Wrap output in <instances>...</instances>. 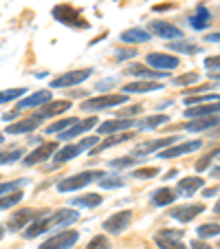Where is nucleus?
<instances>
[{
  "label": "nucleus",
  "instance_id": "nucleus-9",
  "mask_svg": "<svg viewBox=\"0 0 220 249\" xmlns=\"http://www.w3.org/2000/svg\"><path fill=\"white\" fill-rule=\"evenodd\" d=\"M57 152V143H53V141H47V143H42V146H38L33 152H29L27 157H24L22 163L24 165H35L40 163V161H47L51 155H55Z\"/></svg>",
  "mask_w": 220,
  "mask_h": 249
},
{
  "label": "nucleus",
  "instance_id": "nucleus-19",
  "mask_svg": "<svg viewBox=\"0 0 220 249\" xmlns=\"http://www.w3.org/2000/svg\"><path fill=\"white\" fill-rule=\"evenodd\" d=\"M93 126H97V119L88 117V119H84V122H77L73 128L60 132V135H62V139H64V141H68V139H73V137H80V135H84V132H88Z\"/></svg>",
  "mask_w": 220,
  "mask_h": 249
},
{
  "label": "nucleus",
  "instance_id": "nucleus-10",
  "mask_svg": "<svg viewBox=\"0 0 220 249\" xmlns=\"http://www.w3.org/2000/svg\"><path fill=\"white\" fill-rule=\"evenodd\" d=\"M169 143H176V137H168V139H154V141H145V143H139V146L132 150V155H135V157L152 155V152L161 150V148H168Z\"/></svg>",
  "mask_w": 220,
  "mask_h": 249
},
{
  "label": "nucleus",
  "instance_id": "nucleus-23",
  "mask_svg": "<svg viewBox=\"0 0 220 249\" xmlns=\"http://www.w3.org/2000/svg\"><path fill=\"white\" fill-rule=\"evenodd\" d=\"M209 22H211V14H209V9H207V7H203V5L198 7L196 14L189 18V24H192L194 29H198V31H201V29H207V27H209Z\"/></svg>",
  "mask_w": 220,
  "mask_h": 249
},
{
  "label": "nucleus",
  "instance_id": "nucleus-28",
  "mask_svg": "<svg viewBox=\"0 0 220 249\" xmlns=\"http://www.w3.org/2000/svg\"><path fill=\"white\" fill-rule=\"evenodd\" d=\"M126 73H128V75L145 77V80H154V77H163V75H168V73H156V71H150V69H145V66H139V64L128 66Z\"/></svg>",
  "mask_w": 220,
  "mask_h": 249
},
{
  "label": "nucleus",
  "instance_id": "nucleus-48",
  "mask_svg": "<svg viewBox=\"0 0 220 249\" xmlns=\"http://www.w3.org/2000/svg\"><path fill=\"white\" fill-rule=\"evenodd\" d=\"M194 82H198V73H189V75L176 77V84L178 86H187V84H194Z\"/></svg>",
  "mask_w": 220,
  "mask_h": 249
},
{
  "label": "nucleus",
  "instance_id": "nucleus-15",
  "mask_svg": "<svg viewBox=\"0 0 220 249\" xmlns=\"http://www.w3.org/2000/svg\"><path fill=\"white\" fill-rule=\"evenodd\" d=\"M198 148H203V141L194 139V141H187V143H178V146L165 148V150L161 152V157H163V159H174V157H178V155H189V152L198 150Z\"/></svg>",
  "mask_w": 220,
  "mask_h": 249
},
{
  "label": "nucleus",
  "instance_id": "nucleus-35",
  "mask_svg": "<svg viewBox=\"0 0 220 249\" xmlns=\"http://www.w3.org/2000/svg\"><path fill=\"white\" fill-rule=\"evenodd\" d=\"M24 194L20 192V190H16V192H11L9 196H0V210H9V207H14L16 203L22 201Z\"/></svg>",
  "mask_w": 220,
  "mask_h": 249
},
{
  "label": "nucleus",
  "instance_id": "nucleus-22",
  "mask_svg": "<svg viewBox=\"0 0 220 249\" xmlns=\"http://www.w3.org/2000/svg\"><path fill=\"white\" fill-rule=\"evenodd\" d=\"M80 218L75 210H60L55 212L51 216V225H57V227H64V225H70V223H75Z\"/></svg>",
  "mask_w": 220,
  "mask_h": 249
},
{
  "label": "nucleus",
  "instance_id": "nucleus-16",
  "mask_svg": "<svg viewBox=\"0 0 220 249\" xmlns=\"http://www.w3.org/2000/svg\"><path fill=\"white\" fill-rule=\"evenodd\" d=\"M135 126V122L128 117L123 119H108V122H103L102 126L97 128L99 135H113V132H121V130H128V128Z\"/></svg>",
  "mask_w": 220,
  "mask_h": 249
},
{
  "label": "nucleus",
  "instance_id": "nucleus-11",
  "mask_svg": "<svg viewBox=\"0 0 220 249\" xmlns=\"http://www.w3.org/2000/svg\"><path fill=\"white\" fill-rule=\"evenodd\" d=\"M150 31L154 33V36H159V38H165V40L183 38V31H181V29L174 27V24L163 22V20H154V22H150Z\"/></svg>",
  "mask_w": 220,
  "mask_h": 249
},
{
  "label": "nucleus",
  "instance_id": "nucleus-39",
  "mask_svg": "<svg viewBox=\"0 0 220 249\" xmlns=\"http://www.w3.org/2000/svg\"><path fill=\"white\" fill-rule=\"evenodd\" d=\"M99 185H102V188H106V190H110V188H121V185H123V179H119V177H106V174H103L102 179H99Z\"/></svg>",
  "mask_w": 220,
  "mask_h": 249
},
{
  "label": "nucleus",
  "instance_id": "nucleus-32",
  "mask_svg": "<svg viewBox=\"0 0 220 249\" xmlns=\"http://www.w3.org/2000/svg\"><path fill=\"white\" fill-rule=\"evenodd\" d=\"M128 139H132V132H126V135H119V137H110V139H106V143H102V146H95L93 150V155H97V152H102V150H106V148H113V146H119L121 141H128Z\"/></svg>",
  "mask_w": 220,
  "mask_h": 249
},
{
  "label": "nucleus",
  "instance_id": "nucleus-40",
  "mask_svg": "<svg viewBox=\"0 0 220 249\" xmlns=\"http://www.w3.org/2000/svg\"><path fill=\"white\" fill-rule=\"evenodd\" d=\"M154 240L161 249H185V245H183L181 240H165V238H161V236H154Z\"/></svg>",
  "mask_w": 220,
  "mask_h": 249
},
{
  "label": "nucleus",
  "instance_id": "nucleus-24",
  "mask_svg": "<svg viewBox=\"0 0 220 249\" xmlns=\"http://www.w3.org/2000/svg\"><path fill=\"white\" fill-rule=\"evenodd\" d=\"M38 124H40V119L29 117V119H24V122H18V124H11V126H7V132H9V135H22V132H31V130H35V128H38Z\"/></svg>",
  "mask_w": 220,
  "mask_h": 249
},
{
  "label": "nucleus",
  "instance_id": "nucleus-21",
  "mask_svg": "<svg viewBox=\"0 0 220 249\" xmlns=\"http://www.w3.org/2000/svg\"><path fill=\"white\" fill-rule=\"evenodd\" d=\"M150 40V33L143 31V29H128L121 33V42L123 44H141Z\"/></svg>",
  "mask_w": 220,
  "mask_h": 249
},
{
  "label": "nucleus",
  "instance_id": "nucleus-18",
  "mask_svg": "<svg viewBox=\"0 0 220 249\" xmlns=\"http://www.w3.org/2000/svg\"><path fill=\"white\" fill-rule=\"evenodd\" d=\"M214 126H220V117L218 115H209V117H196L194 122L185 124V130L189 132H203V130H209Z\"/></svg>",
  "mask_w": 220,
  "mask_h": 249
},
{
  "label": "nucleus",
  "instance_id": "nucleus-51",
  "mask_svg": "<svg viewBox=\"0 0 220 249\" xmlns=\"http://www.w3.org/2000/svg\"><path fill=\"white\" fill-rule=\"evenodd\" d=\"M192 249H211L207 243H203V240H192V245H189Z\"/></svg>",
  "mask_w": 220,
  "mask_h": 249
},
{
  "label": "nucleus",
  "instance_id": "nucleus-1",
  "mask_svg": "<svg viewBox=\"0 0 220 249\" xmlns=\"http://www.w3.org/2000/svg\"><path fill=\"white\" fill-rule=\"evenodd\" d=\"M128 102V95H99V97H90L86 102H82L80 108L86 110V113H99V110L106 108H115V106H121V104Z\"/></svg>",
  "mask_w": 220,
  "mask_h": 249
},
{
  "label": "nucleus",
  "instance_id": "nucleus-6",
  "mask_svg": "<svg viewBox=\"0 0 220 249\" xmlns=\"http://www.w3.org/2000/svg\"><path fill=\"white\" fill-rule=\"evenodd\" d=\"M90 73H93V69H80V71H68V73H64V75L55 77V80L51 82L53 89H66V86H75V84H82L84 80H88Z\"/></svg>",
  "mask_w": 220,
  "mask_h": 249
},
{
  "label": "nucleus",
  "instance_id": "nucleus-30",
  "mask_svg": "<svg viewBox=\"0 0 220 249\" xmlns=\"http://www.w3.org/2000/svg\"><path fill=\"white\" fill-rule=\"evenodd\" d=\"M168 49H169V51H176V53H187V55H194V53L201 51V49H198V44L187 42V40H176V42H169Z\"/></svg>",
  "mask_w": 220,
  "mask_h": 249
},
{
  "label": "nucleus",
  "instance_id": "nucleus-47",
  "mask_svg": "<svg viewBox=\"0 0 220 249\" xmlns=\"http://www.w3.org/2000/svg\"><path fill=\"white\" fill-rule=\"evenodd\" d=\"M156 236H161V238H165V240H181L183 238V231H178V230H163L161 234H156Z\"/></svg>",
  "mask_w": 220,
  "mask_h": 249
},
{
  "label": "nucleus",
  "instance_id": "nucleus-56",
  "mask_svg": "<svg viewBox=\"0 0 220 249\" xmlns=\"http://www.w3.org/2000/svg\"><path fill=\"white\" fill-rule=\"evenodd\" d=\"M0 238H2V227H0Z\"/></svg>",
  "mask_w": 220,
  "mask_h": 249
},
{
  "label": "nucleus",
  "instance_id": "nucleus-27",
  "mask_svg": "<svg viewBox=\"0 0 220 249\" xmlns=\"http://www.w3.org/2000/svg\"><path fill=\"white\" fill-rule=\"evenodd\" d=\"M49 227H51V218H35V221L27 227L24 238H35V236H40L44 230H49Z\"/></svg>",
  "mask_w": 220,
  "mask_h": 249
},
{
  "label": "nucleus",
  "instance_id": "nucleus-45",
  "mask_svg": "<svg viewBox=\"0 0 220 249\" xmlns=\"http://www.w3.org/2000/svg\"><path fill=\"white\" fill-rule=\"evenodd\" d=\"M24 181H9V183H0V194H11L22 185Z\"/></svg>",
  "mask_w": 220,
  "mask_h": 249
},
{
  "label": "nucleus",
  "instance_id": "nucleus-3",
  "mask_svg": "<svg viewBox=\"0 0 220 249\" xmlns=\"http://www.w3.org/2000/svg\"><path fill=\"white\" fill-rule=\"evenodd\" d=\"M103 172H95V170H88V172H80V174H73V177H68V179H62L60 183H57V190L60 192H75V190H82L86 188L88 183H93V181L102 179Z\"/></svg>",
  "mask_w": 220,
  "mask_h": 249
},
{
  "label": "nucleus",
  "instance_id": "nucleus-31",
  "mask_svg": "<svg viewBox=\"0 0 220 249\" xmlns=\"http://www.w3.org/2000/svg\"><path fill=\"white\" fill-rule=\"evenodd\" d=\"M103 198L99 196V194H86V196H77L73 198V205L75 207H97L102 205Z\"/></svg>",
  "mask_w": 220,
  "mask_h": 249
},
{
  "label": "nucleus",
  "instance_id": "nucleus-36",
  "mask_svg": "<svg viewBox=\"0 0 220 249\" xmlns=\"http://www.w3.org/2000/svg\"><path fill=\"white\" fill-rule=\"evenodd\" d=\"M211 102H220V95H192V97H185V104L192 106V104H211Z\"/></svg>",
  "mask_w": 220,
  "mask_h": 249
},
{
  "label": "nucleus",
  "instance_id": "nucleus-13",
  "mask_svg": "<svg viewBox=\"0 0 220 249\" xmlns=\"http://www.w3.org/2000/svg\"><path fill=\"white\" fill-rule=\"evenodd\" d=\"M35 218H38V214H35L33 210H18L16 214H11L9 216L7 227H9V231H18V230H22L27 223L35 221Z\"/></svg>",
  "mask_w": 220,
  "mask_h": 249
},
{
  "label": "nucleus",
  "instance_id": "nucleus-54",
  "mask_svg": "<svg viewBox=\"0 0 220 249\" xmlns=\"http://www.w3.org/2000/svg\"><path fill=\"white\" fill-rule=\"evenodd\" d=\"M211 177H220V168H214V170H211Z\"/></svg>",
  "mask_w": 220,
  "mask_h": 249
},
{
  "label": "nucleus",
  "instance_id": "nucleus-42",
  "mask_svg": "<svg viewBox=\"0 0 220 249\" xmlns=\"http://www.w3.org/2000/svg\"><path fill=\"white\" fill-rule=\"evenodd\" d=\"M27 90L24 89H11V90H2L0 93V104H5V102H11V99L20 97V95H24Z\"/></svg>",
  "mask_w": 220,
  "mask_h": 249
},
{
  "label": "nucleus",
  "instance_id": "nucleus-37",
  "mask_svg": "<svg viewBox=\"0 0 220 249\" xmlns=\"http://www.w3.org/2000/svg\"><path fill=\"white\" fill-rule=\"evenodd\" d=\"M22 157V148H14V150H7V152H0V165L5 163H14Z\"/></svg>",
  "mask_w": 220,
  "mask_h": 249
},
{
  "label": "nucleus",
  "instance_id": "nucleus-34",
  "mask_svg": "<svg viewBox=\"0 0 220 249\" xmlns=\"http://www.w3.org/2000/svg\"><path fill=\"white\" fill-rule=\"evenodd\" d=\"M196 231H198V236H201L203 240H205V238H214V236L220 234V225H218V223H205V225H201Z\"/></svg>",
  "mask_w": 220,
  "mask_h": 249
},
{
  "label": "nucleus",
  "instance_id": "nucleus-33",
  "mask_svg": "<svg viewBox=\"0 0 220 249\" xmlns=\"http://www.w3.org/2000/svg\"><path fill=\"white\" fill-rule=\"evenodd\" d=\"M80 122L77 117H68V119H60V122H55L53 126H47V132L49 135H53V132H64L68 130V126H75V124Z\"/></svg>",
  "mask_w": 220,
  "mask_h": 249
},
{
  "label": "nucleus",
  "instance_id": "nucleus-14",
  "mask_svg": "<svg viewBox=\"0 0 220 249\" xmlns=\"http://www.w3.org/2000/svg\"><path fill=\"white\" fill-rule=\"evenodd\" d=\"M145 62L150 66H154V69H176L181 62H178L176 55H165V53H148V57H145Z\"/></svg>",
  "mask_w": 220,
  "mask_h": 249
},
{
  "label": "nucleus",
  "instance_id": "nucleus-44",
  "mask_svg": "<svg viewBox=\"0 0 220 249\" xmlns=\"http://www.w3.org/2000/svg\"><path fill=\"white\" fill-rule=\"evenodd\" d=\"M216 155H220V148H216V150H211L209 155H207V157H203V159L198 161V163H196V170H198V172H203V170H207V168H209L211 159H214Z\"/></svg>",
  "mask_w": 220,
  "mask_h": 249
},
{
  "label": "nucleus",
  "instance_id": "nucleus-52",
  "mask_svg": "<svg viewBox=\"0 0 220 249\" xmlns=\"http://www.w3.org/2000/svg\"><path fill=\"white\" fill-rule=\"evenodd\" d=\"M207 42H220V31H216V33H209V36H207Z\"/></svg>",
  "mask_w": 220,
  "mask_h": 249
},
{
  "label": "nucleus",
  "instance_id": "nucleus-57",
  "mask_svg": "<svg viewBox=\"0 0 220 249\" xmlns=\"http://www.w3.org/2000/svg\"><path fill=\"white\" fill-rule=\"evenodd\" d=\"M0 143H2V135H0Z\"/></svg>",
  "mask_w": 220,
  "mask_h": 249
},
{
  "label": "nucleus",
  "instance_id": "nucleus-41",
  "mask_svg": "<svg viewBox=\"0 0 220 249\" xmlns=\"http://www.w3.org/2000/svg\"><path fill=\"white\" fill-rule=\"evenodd\" d=\"M159 174V170L156 168H139L132 172V179H152V177H156Z\"/></svg>",
  "mask_w": 220,
  "mask_h": 249
},
{
  "label": "nucleus",
  "instance_id": "nucleus-17",
  "mask_svg": "<svg viewBox=\"0 0 220 249\" xmlns=\"http://www.w3.org/2000/svg\"><path fill=\"white\" fill-rule=\"evenodd\" d=\"M49 102H51V90H38V93H33V95H29V97H24L22 102L18 104V110L44 106V104H49Z\"/></svg>",
  "mask_w": 220,
  "mask_h": 249
},
{
  "label": "nucleus",
  "instance_id": "nucleus-46",
  "mask_svg": "<svg viewBox=\"0 0 220 249\" xmlns=\"http://www.w3.org/2000/svg\"><path fill=\"white\" fill-rule=\"evenodd\" d=\"M135 55H136L135 49H119V51L115 53V60L123 62V60H130V57H135Z\"/></svg>",
  "mask_w": 220,
  "mask_h": 249
},
{
  "label": "nucleus",
  "instance_id": "nucleus-26",
  "mask_svg": "<svg viewBox=\"0 0 220 249\" xmlns=\"http://www.w3.org/2000/svg\"><path fill=\"white\" fill-rule=\"evenodd\" d=\"M123 90L128 93H148V90H161V84L156 82H148V80H141V82H132V84L123 86Z\"/></svg>",
  "mask_w": 220,
  "mask_h": 249
},
{
  "label": "nucleus",
  "instance_id": "nucleus-43",
  "mask_svg": "<svg viewBox=\"0 0 220 249\" xmlns=\"http://www.w3.org/2000/svg\"><path fill=\"white\" fill-rule=\"evenodd\" d=\"M86 249H110V243H108L106 236H95Z\"/></svg>",
  "mask_w": 220,
  "mask_h": 249
},
{
  "label": "nucleus",
  "instance_id": "nucleus-25",
  "mask_svg": "<svg viewBox=\"0 0 220 249\" xmlns=\"http://www.w3.org/2000/svg\"><path fill=\"white\" fill-rule=\"evenodd\" d=\"M203 183H205V181L198 179V177H185V179L178 181V192L189 196V194H194L198 188H203Z\"/></svg>",
  "mask_w": 220,
  "mask_h": 249
},
{
  "label": "nucleus",
  "instance_id": "nucleus-29",
  "mask_svg": "<svg viewBox=\"0 0 220 249\" xmlns=\"http://www.w3.org/2000/svg\"><path fill=\"white\" fill-rule=\"evenodd\" d=\"M174 198H176V194H174V190H169V188H161V190H156V192L152 194V203L159 205V207L174 203Z\"/></svg>",
  "mask_w": 220,
  "mask_h": 249
},
{
  "label": "nucleus",
  "instance_id": "nucleus-50",
  "mask_svg": "<svg viewBox=\"0 0 220 249\" xmlns=\"http://www.w3.org/2000/svg\"><path fill=\"white\" fill-rule=\"evenodd\" d=\"M205 66H207V69H220V55L207 57V60H205Z\"/></svg>",
  "mask_w": 220,
  "mask_h": 249
},
{
  "label": "nucleus",
  "instance_id": "nucleus-12",
  "mask_svg": "<svg viewBox=\"0 0 220 249\" xmlns=\"http://www.w3.org/2000/svg\"><path fill=\"white\" fill-rule=\"evenodd\" d=\"M68 108H70V102H68V99H57V102H49V104H44L42 110H40V113H35L33 117L42 122V119L53 117V115H62L64 110H68Z\"/></svg>",
  "mask_w": 220,
  "mask_h": 249
},
{
  "label": "nucleus",
  "instance_id": "nucleus-4",
  "mask_svg": "<svg viewBox=\"0 0 220 249\" xmlns=\"http://www.w3.org/2000/svg\"><path fill=\"white\" fill-rule=\"evenodd\" d=\"M95 143H99L97 137H88V139H82L77 146H64L62 150L55 152V163H53V165H62V163H66V161H70L73 157L82 155V152L93 150Z\"/></svg>",
  "mask_w": 220,
  "mask_h": 249
},
{
  "label": "nucleus",
  "instance_id": "nucleus-5",
  "mask_svg": "<svg viewBox=\"0 0 220 249\" xmlns=\"http://www.w3.org/2000/svg\"><path fill=\"white\" fill-rule=\"evenodd\" d=\"M77 238H80V234L77 231H60V234L51 236L49 240H44L42 245H40V249H70L73 245L77 243Z\"/></svg>",
  "mask_w": 220,
  "mask_h": 249
},
{
  "label": "nucleus",
  "instance_id": "nucleus-8",
  "mask_svg": "<svg viewBox=\"0 0 220 249\" xmlns=\"http://www.w3.org/2000/svg\"><path fill=\"white\" fill-rule=\"evenodd\" d=\"M203 212H205V205H203V203H192V205L174 207V210L169 212V216L178 223H189V221H194L198 214H203Z\"/></svg>",
  "mask_w": 220,
  "mask_h": 249
},
{
  "label": "nucleus",
  "instance_id": "nucleus-55",
  "mask_svg": "<svg viewBox=\"0 0 220 249\" xmlns=\"http://www.w3.org/2000/svg\"><path fill=\"white\" fill-rule=\"evenodd\" d=\"M214 212H216V214H220V201H218V203H216V207H214Z\"/></svg>",
  "mask_w": 220,
  "mask_h": 249
},
{
  "label": "nucleus",
  "instance_id": "nucleus-20",
  "mask_svg": "<svg viewBox=\"0 0 220 249\" xmlns=\"http://www.w3.org/2000/svg\"><path fill=\"white\" fill-rule=\"evenodd\" d=\"M216 113H220V102H211V104H205V106L187 108L185 110V117L196 119V117H209V115H216Z\"/></svg>",
  "mask_w": 220,
  "mask_h": 249
},
{
  "label": "nucleus",
  "instance_id": "nucleus-2",
  "mask_svg": "<svg viewBox=\"0 0 220 249\" xmlns=\"http://www.w3.org/2000/svg\"><path fill=\"white\" fill-rule=\"evenodd\" d=\"M53 18L62 24H68L73 29H88V22L84 20L82 11H77L73 5H57L53 7Z\"/></svg>",
  "mask_w": 220,
  "mask_h": 249
},
{
  "label": "nucleus",
  "instance_id": "nucleus-53",
  "mask_svg": "<svg viewBox=\"0 0 220 249\" xmlns=\"http://www.w3.org/2000/svg\"><path fill=\"white\" fill-rule=\"evenodd\" d=\"M216 192H218V190H216V188H211V190H205V196H214Z\"/></svg>",
  "mask_w": 220,
  "mask_h": 249
},
{
  "label": "nucleus",
  "instance_id": "nucleus-7",
  "mask_svg": "<svg viewBox=\"0 0 220 249\" xmlns=\"http://www.w3.org/2000/svg\"><path fill=\"white\" fill-rule=\"evenodd\" d=\"M130 218H132V212H128V210L117 212V214H113L110 218L103 221V231H108V234H121L130 225Z\"/></svg>",
  "mask_w": 220,
  "mask_h": 249
},
{
  "label": "nucleus",
  "instance_id": "nucleus-38",
  "mask_svg": "<svg viewBox=\"0 0 220 249\" xmlns=\"http://www.w3.org/2000/svg\"><path fill=\"white\" fill-rule=\"evenodd\" d=\"M161 124H168V115H152L141 122V128H159Z\"/></svg>",
  "mask_w": 220,
  "mask_h": 249
},
{
  "label": "nucleus",
  "instance_id": "nucleus-49",
  "mask_svg": "<svg viewBox=\"0 0 220 249\" xmlns=\"http://www.w3.org/2000/svg\"><path fill=\"white\" fill-rule=\"evenodd\" d=\"M110 165H113V168H128V165H132V157H121V159H113V161H110Z\"/></svg>",
  "mask_w": 220,
  "mask_h": 249
}]
</instances>
